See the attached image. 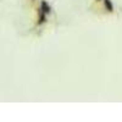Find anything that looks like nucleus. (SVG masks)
Returning <instances> with one entry per match:
<instances>
[{
    "label": "nucleus",
    "mask_w": 122,
    "mask_h": 122,
    "mask_svg": "<svg viewBox=\"0 0 122 122\" xmlns=\"http://www.w3.org/2000/svg\"><path fill=\"white\" fill-rule=\"evenodd\" d=\"M40 10H42L44 14H49V12H50V7H49V5H48L45 1L42 3V9H40Z\"/></svg>",
    "instance_id": "nucleus-1"
},
{
    "label": "nucleus",
    "mask_w": 122,
    "mask_h": 122,
    "mask_svg": "<svg viewBox=\"0 0 122 122\" xmlns=\"http://www.w3.org/2000/svg\"><path fill=\"white\" fill-rule=\"evenodd\" d=\"M104 4H105V6H106V10L107 11H114V7H112V4H111V1L110 0H104Z\"/></svg>",
    "instance_id": "nucleus-2"
},
{
    "label": "nucleus",
    "mask_w": 122,
    "mask_h": 122,
    "mask_svg": "<svg viewBox=\"0 0 122 122\" xmlns=\"http://www.w3.org/2000/svg\"><path fill=\"white\" fill-rule=\"evenodd\" d=\"M44 21H45V14L42 11V10H40V16H39V22H38V23H39V25H42Z\"/></svg>",
    "instance_id": "nucleus-3"
}]
</instances>
